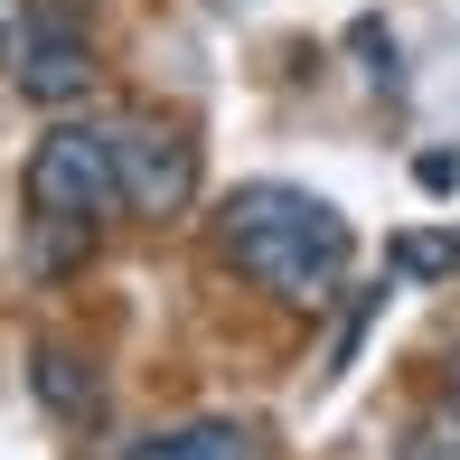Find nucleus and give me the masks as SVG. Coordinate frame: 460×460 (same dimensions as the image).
I'll use <instances>...</instances> for the list:
<instances>
[{
	"mask_svg": "<svg viewBox=\"0 0 460 460\" xmlns=\"http://www.w3.org/2000/svg\"><path fill=\"white\" fill-rule=\"evenodd\" d=\"M217 235H226V263H235L244 282H263L273 301L291 310H310V301H329V291L348 282V217L329 198H301V188H235L226 198V217H217Z\"/></svg>",
	"mask_w": 460,
	"mask_h": 460,
	"instance_id": "1",
	"label": "nucleus"
},
{
	"mask_svg": "<svg viewBox=\"0 0 460 460\" xmlns=\"http://www.w3.org/2000/svg\"><path fill=\"white\" fill-rule=\"evenodd\" d=\"M29 217L38 226H94L122 207V170H113V132L94 122H57L48 141L29 151Z\"/></svg>",
	"mask_w": 460,
	"mask_h": 460,
	"instance_id": "2",
	"label": "nucleus"
},
{
	"mask_svg": "<svg viewBox=\"0 0 460 460\" xmlns=\"http://www.w3.org/2000/svg\"><path fill=\"white\" fill-rule=\"evenodd\" d=\"M10 38H29V0H0V48Z\"/></svg>",
	"mask_w": 460,
	"mask_h": 460,
	"instance_id": "9",
	"label": "nucleus"
},
{
	"mask_svg": "<svg viewBox=\"0 0 460 460\" xmlns=\"http://www.w3.org/2000/svg\"><path fill=\"white\" fill-rule=\"evenodd\" d=\"M38 394H48L66 423H94V413H103V385L66 358V348H38Z\"/></svg>",
	"mask_w": 460,
	"mask_h": 460,
	"instance_id": "6",
	"label": "nucleus"
},
{
	"mask_svg": "<svg viewBox=\"0 0 460 460\" xmlns=\"http://www.w3.org/2000/svg\"><path fill=\"white\" fill-rule=\"evenodd\" d=\"M442 376H451V404H460V348H451V367H442Z\"/></svg>",
	"mask_w": 460,
	"mask_h": 460,
	"instance_id": "10",
	"label": "nucleus"
},
{
	"mask_svg": "<svg viewBox=\"0 0 460 460\" xmlns=\"http://www.w3.org/2000/svg\"><path fill=\"white\" fill-rule=\"evenodd\" d=\"M394 460H460V404H442V413H423V423L394 442Z\"/></svg>",
	"mask_w": 460,
	"mask_h": 460,
	"instance_id": "8",
	"label": "nucleus"
},
{
	"mask_svg": "<svg viewBox=\"0 0 460 460\" xmlns=\"http://www.w3.org/2000/svg\"><path fill=\"white\" fill-rule=\"evenodd\" d=\"M394 273H413V282L460 273V235H394Z\"/></svg>",
	"mask_w": 460,
	"mask_h": 460,
	"instance_id": "7",
	"label": "nucleus"
},
{
	"mask_svg": "<svg viewBox=\"0 0 460 460\" xmlns=\"http://www.w3.org/2000/svg\"><path fill=\"white\" fill-rule=\"evenodd\" d=\"M113 170H122V207L132 217H188L198 207V141L179 122H122Z\"/></svg>",
	"mask_w": 460,
	"mask_h": 460,
	"instance_id": "3",
	"label": "nucleus"
},
{
	"mask_svg": "<svg viewBox=\"0 0 460 460\" xmlns=\"http://www.w3.org/2000/svg\"><path fill=\"white\" fill-rule=\"evenodd\" d=\"M94 85V48L75 29H29V48H19V94L29 103H75Z\"/></svg>",
	"mask_w": 460,
	"mask_h": 460,
	"instance_id": "4",
	"label": "nucleus"
},
{
	"mask_svg": "<svg viewBox=\"0 0 460 460\" xmlns=\"http://www.w3.org/2000/svg\"><path fill=\"white\" fill-rule=\"evenodd\" d=\"M122 460H254V432L244 423H170L151 442H132Z\"/></svg>",
	"mask_w": 460,
	"mask_h": 460,
	"instance_id": "5",
	"label": "nucleus"
}]
</instances>
